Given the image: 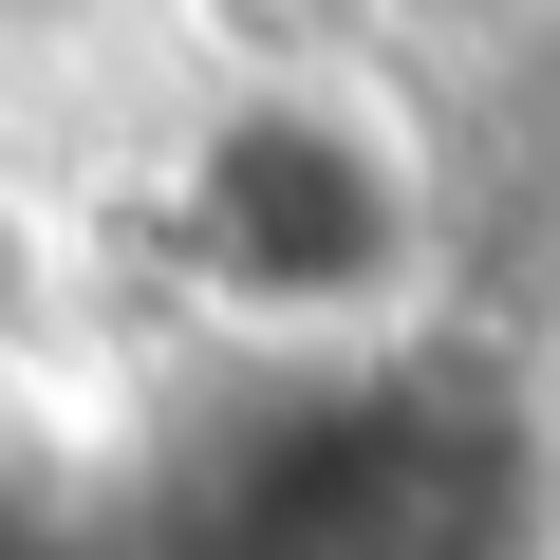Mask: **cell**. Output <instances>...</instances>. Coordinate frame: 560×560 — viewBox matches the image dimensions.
<instances>
[{
	"label": "cell",
	"instance_id": "277c9868",
	"mask_svg": "<svg viewBox=\"0 0 560 560\" xmlns=\"http://www.w3.org/2000/svg\"><path fill=\"white\" fill-rule=\"evenodd\" d=\"M411 20H523V0H411Z\"/></svg>",
	"mask_w": 560,
	"mask_h": 560
},
{
	"label": "cell",
	"instance_id": "6da1fadb",
	"mask_svg": "<svg viewBox=\"0 0 560 560\" xmlns=\"http://www.w3.org/2000/svg\"><path fill=\"white\" fill-rule=\"evenodd\" d=\"M150 560H541V448L486 374H300L243 393L150 504Z\"/></svg>",
	"mask_w": 560,
	"mask_h": 560
},
{
	"label": "cell",
	"instance_id": "3957f363",
	"mask_svg": "<svg viewBox=\"0 0 560 560\" xmlns=\"http://www.w3.org/2000/svg\"><path fill=\"white\" fill-rule=\"evenodd\" d=\"M0 560H94V541H75V523H57L38 486H0Z\"/></svg>",
	"mask_w": 560,
	"mask_h": 560
},
{
	"label": "cell",
	"instance_id": "7a4b0ae2",
	"mask_svg": "<svg viewBox=\"0 0 560 560\" xmlns=\"http://www.w3.org/2000/svg\"><path fill=\"white\" fill-rule=\"evenodd\" d=\"M168 243L224 318H374L411 300V261H430V206H411V150L318 94V75H261L187 131L168 168Z\"/></svg>",
	"mask_w": 560,
	"mask_h": 560
}]
</instances>
